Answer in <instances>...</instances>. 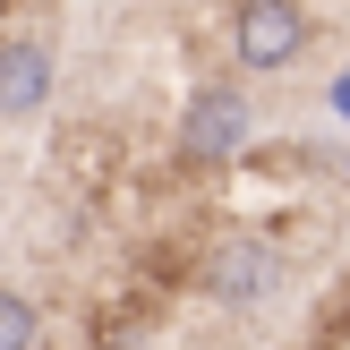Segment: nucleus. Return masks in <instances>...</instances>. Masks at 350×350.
<instances>
[{
  "label": "nucleus",
  "mask_w": 350,
  "mask_h": 350,
  "mask_svg": "<svg viewBox=\"0 0 350 350\" xmlns=\"http://www.w3.org/2000/svg\"><path fill=\"white\" fill-rule=\"evenodd\" d=\"M317 43V17L299 0H239L231 9V68L239 77H291Z\"/></svg>",
  "instance_id": "obj_1"
},
{
  "label": "nucleus",
  "mask_w": 350,
  "mask_h": 350,
  "mask_svg": "<svg viewBox=\"0 0 350 350\" xmlns=\"http://www.w3.org/2000/svg\"><path fill=\"white\" fill-rule=\"evenodd\" d=\"M273 291H282V248H273V239L231 231V239H214V248H205V299H214V308L256 317Z\"/></svg>",
  "instance_id": "obj_2"
},
{
  "label": "nucleus",
  "mask_w": 350,
  "mask_h": 350,
  "mask_svg": "<svg viewBox=\"0 0 350 350\" xmlns=\"http://www.w3.org/2000/svg\"><path fill=\"white\" fill-rule=\"evenodd\" d=\"M248 129H256V120H248V94H239L231 77H214V85L188 94L171 146H180V163H239V154H248Z\"/></svg>",
  "instance_id": "obj_3"
},
{
  "label": "nucleus",
  "mask_w": 350,
  "mask_h": 350,
  "mask_svg": "<svg viewBox=\"0 0 350 350\" xmlns=\"http://www.w3.org/2000/svg\"><path fill=\"white\" fill-rule=\"evenodd\" d=\"M51 85H60V43L34 26L0 34V120L9 129H26L34 111H51Z\"/></svg>",
  "instance_id": "obj_4"
},
{
  "label": "nucleus",
  "mask_w": 350,
  "mask_h": 350,
  "mask_svg": "<svg viewBox=\"0 0 350 350\" xmlns=\"http://www.w3.org/2000/svg\"><path fill=\"white\" fill-rule=\"evenodd\" d=\"M0 350H43V317L26 291H0Z\"/></svg>",
  "instance_id": "obj_5"
}]
</instances>
